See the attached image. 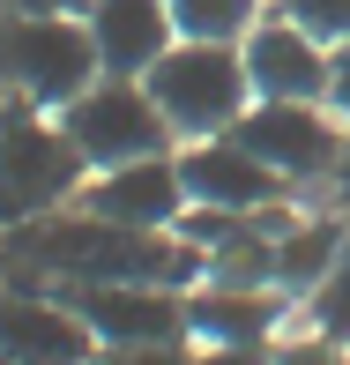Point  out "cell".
<instances>
[{"instance_id":"8fae6325","label":"cell","mask_w":350,"mask_h":365,"mask_svg":"<svg viewBox=\"0 0 350 365\" xmlns=\"http://www.w3.org/2000/svg\"><path fill=\"white\" fill-rule=\"evenodd\" d=\"M82 23H90L97 68H105V75H135V82L179 45L172 0H90V8H82Z\"/></svg>"},{"instance_id":"52a82bcc","label":"cell","mask_w":350,"mask_h":365,"mask_svg":"<svg viewBox=\"0 0 350 365\" xmlns=\"http://www.w3.org/2000/svg\"><path fill=\"white\" fill-rule=\"evenodd\" d=\"M239 60H246L254 97H276V105H328V60H336V45H321L306 23H291L276 0L239 38Z\"/></svg>"},{"instance_id":"ba28073f","label":"cell","mask_w":350,"mask_h":365,"mask_svg":"<svg viewBox=\"0 0 350 365\" xmlns=\"http://www.w3.org/2000/svg\"><path fill=\"white\" fill-rule=\"evenodd\" d=\"M97 351H135V343H194L187 336V291L172 284H60Z\"/></svg>"},{"instance_id":"7402d4cb","label":"cell","mask_w":350,"mask_h":365,"mask_svg":"<svg viewBox=\"0 0 350 365\" xmlns=\"http://www.w3.org/2000/svg\"><path fill=\"white\" fill-rule=\"evenodd\" d=\"M15 8H23V15H82L90 0H15Z\"/></svg>"},{"instance_id":"cb8c5ba5","label":"cell","mask_w":350,"mask_h":365,"mask_svg":"<svg viewBox=\"0 0 350 365\" xmlns=\"http://www.w3.org/2000/svg\"><path fill=\"white\" fill-rule=\"evenodd\" d=\"M90 365H97V358H90Z\"/></svg>"},{"instance_id":"d6986e66","label":"cell","mask_w":350,"mask_h":365,"mask_svg":"<svg viewBox=\"0 0 350 365\" xmlns=\"http://www.w3.org/2000/svg\"><path fill=\"white\" fill-rule=\"evenodd\" d=\"M97 365H194V343H135V351H97Z\"/></svg>"},{"instance_id":"5bb4252c","label":"cell","mask_w":350,"mask_h":365,"mask_svg":"<svg viewBox=\"0 0 350 365\" xmlns=\"http://www.w3.org/2000/svg\"><path fill=\"white\" fill-rule=\"evenodd\" d=\"M343 239H350V231H343L336 217H298L291 231H276V291H283V298H313V291H321V276L336 269Z\"/></svg>"},{"instance_id":"5b68a950","label":"cell","mask_w":350,"mask_h":365,"mask_svg":"<svg viewBox=\"0 0 350 365\" xmlns=\"http://www.w3.org/2000/svg\"><path fill=\"white\" fill-rule=\"evenodd\" d=\"M60 127H68V142L82 149L90 172H105V164H135V157H172V149H179L172 120L157 112L149 82H135V75H97L90 90L60 112Z\"/></svg>"},{"instance_id":"ffe728a7","label":"cell","mask_w":350,"mask_h":365,"mask_svg":"<svg viewBox=\"0 0 350 365\" xmlns=\"http://www.w3.org/2000/svg\"><path fill=\"white\" fill-rule=\"evenodd\" d=\"M194 365H269V343H202Z\"/></svg>"},{"instance_id":"9a60e30c","label":"cell","mask_w":350,"mask_h":365,"mask_svg":"<svg viewBox=\"0 0 350 365\" xmlns=\"http://www.w3.org/2000/svg\"><path fill=\"white\" fill-rule=\"evenodd\" d=\"M261 8H269V0H172V23H179V38H224V45H239L246 30L261 23Z\"/></svg>"},{"instance_id":"277c9868","label":"cell","mask_w":350,"mask_h":365,"mask_svg":"<svg viewBox=\"0 0 350 365\" xmlns=\"http://www.w3.org/2000/svg\"><path fill=\"white\" fill-rule=\"evenodd\" d=\"M105 75L97 68V45L82 15H23L15 8L0 23V82L8 97H30L45 112H68L90 82Z\"/></svg>"},{"instance_id":"7a4b0ae2","label":"cell","mask_w":350,"mask_h":365,"mask_svg":"<svg viewBox=\"0 0 350 365\" xmlns=\"http://www.w3.org/2000/svg\"><path fill=\"white\" fill-rule=\"evenodd\" d=\"M82 179H90V164L68 142L60 112L8 97L0 105V224H38L53 209H68Z\"/></svg>"},{"instance_id":"ac0fdd59","label":"cell","mask_w":350,"mask_h":365,"mask_svg":"<svg viewBox=\"0 0 350 365\" xmlns=\"http://www.w3.org/2000/svg\"><path fill=\"white\" fill-rule=\"evenodd\" d=\"M291 23H306L321 45H343L350 38V0H276Z\"/></svg>"},{"instance_id":"3957f363","label":"cell","mask_w":350,"mask_h":365,"mask_svg":"<svg viewBox=\"0 0 350 365\" xmlns=\"http://www.w3.org/2000/svg\"><path fill=\"white\" fill-rule=\"evenodd\" d=\"M142 82H149V97H157V112L172 120L179 142L231 135V127L246 120V105H254L246 60H239V45H224V38H179Z\"/></svg>"},{"instance_id":"2e32d148","label":"cell","mask_w":350,"mask_h":365,"mask_svg":"<svg viewBox=\"0 0 350 365\" xmlns=\"http://www.w3.org/2000/svg\"><path fill=\"white\" fill-rule=\"evenodd\" d=\"M306 328H321V336H336V343H350V239H343L336 269L321 276V291L306 298Z\"/></svg>"},{"instance_id":"e0dca14e","label":"cell","mask_w":350,"mask_h":365,"mask_svg":"<svg viewBox=\"0 0 350 365\" xmlns=\"http://www.w3.org/2000/svg\"><path fill=\"white\" fill-rule=\"evenodd\" d=\"M269 365H350V343L321 336V328H306V336H283V343H269Z\"/></svg>"},{"instance_id":"603a6c76","label":"cell","mask_w":350,"mask_h":365,"mask_svg":"<svg viewBox=\"0 0 350 365\" xmlns=\"http://www.w3.org/2000/svg\"><path fill=\"white\" fill-rule=\"evenodd\" d=\"M336 194L350 202V127H343V157H336Z\"/></svg>"},{"instance_id":"4fadbf2b","label":"cell","mask_w":350,"mask_h":365,"mask_svg":"<svg viewBox=\"0 0 350 365\" xmlns=\"http://www.w3.org/2000/svg\"><path fill=\"white\" fill-rule=\"evenodd\" d=\"M291 298L283 291H239V284H194L187 291V336L194 343H276Z\"/></svg>"},{"instance_id":"44dd1931","label":"cell","mask_w":350,"mask_h":365,"mask_svg":"<svg viewBox=\"0 0 350 365\" xmlns=\"http://www.w3.org/2000/svg\"><path fill=\"white\" fill-rule=\"evenodd\" d=\"M328 105L350 120V38L336 45V60H328Z\"/></svg>"},{"instance_id":"8992f818","label":"cell","mask_w":350,"mask_h":365,"mask_svg":"<svg viewBox=\"0 0 350 365\" xmlns=\"http://www.w3.org/2000/svg\"><path fill=\"white\" fill-rule=\"evenodd\" d=\"M343 112L336 105H276V97H254L246 105V120L231 127L246 149H254L261 164L283 179V187H336V157H343Z\"/></svg>"},{"instance_id":"30bf717a","label":"cell","mask_w":350,"mask_h":365,"mask_svg":"<svg viewBox=\"0 0 350 365\" xmlns=\"http://www.w3.org/2000/svg\"><path fill=\"white\" fill-rule=\"evenodd\" d=\"M75 209L105 224H135V231H179L187 217V179H179V157H135V164H105V172L82 179Z\"/></svg>"},{"instance_id":"9c48e42d","label":"cell","mask_w":350,"mask_h":365,"mask_svg":"<svg viewBox=\"0 0 350 365\" xmlns=\"http://www.w3.org/2000/svg\"><path fill=\"white\" fill-rule=\"evenodd\" d=\"M172 157H179V179H187V209H239V217H261V209H276V202H298L239 135L179 142Z\"/></svg>"},{"instance_id":"6da1fadb","label":"cell","mask_w":350,"mask_h":365,"mask_svg":"<svg viewBox=\"0 0 350 365\" xmlns=\"http://www.w3.org/2000/svg\"><path fill=\"white\" fill-rule=\"evenodd\" d=\"M15 254L60 284H172V291L202 284V254L179 231L105 224L90 209H53L38 224H15Z\"/></svg>"},{"instance_id":"7c38bea8","label":"cell","mask_w":350,"mask_h":365,"mask_svg":"<svg viewBox=\"0 0 350 365\" xmlns=\"http://www.w3.org/2000/svg\"><path fill=\"white\" fill-rule=\"evenodd\" d=\"M0 358L8 365H90L97 336L68 298H0Z\"/></svg>"}]
</instances>
